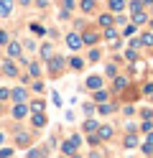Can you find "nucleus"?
I'll return each mask as SVG.
<instances>
[{"instance_id":"nucleus-1","label":"nucleus","mask_w":153,"mask_h":158,"mask_svg":"<svg viewBox=\"0 0 153 158\" xmlns=\"http://www.w3.org/2000/svg\"><path fill=\"white\" fill-rule=\"evenodd\" d=\"M66 46L71 48V51H79V48L84 46V41H82L79 33H69V36H66Z\"/></svg>"},{"instance_id":"nucleus-2","label":"nucleus","mask_w":153,"mask_h":158,"mask_svg":"<svg viewBox=\"0 0 153 158\" xmlns=\"http://www.w3.org/2000/svg\"><path fill=\"white\" fill-rule=\"evenodd\" d=\"M61 66H64V59H61V56H51V61H49L51 74H59V72H61Z\"/></svg>"},{"instance_id":"nucleus-3","label":"nucleus","mask_w":153,"mask_h":158,"mask_svg":"<svg viewBox=\"0 0 153 158\" xmlns=\"http://www.w3.org/2000/svg\"><path fill=\"white\" fill-rule=\"evenodd\" d=\"M87 87H89V89H95V92L102 89V77H97V74L89 77V79H87Z\"/></svg>"},{"instance_id":"nucleus-4","label":"nucleus","mask_w":153,"mask_h":158,"mask_svg":"<svg viewBox=\"0 0 153 158\" xmlns=\"http://www.w3.org/2000/svg\"><path fill=\"white\" fill-rule=\"evenodd\" d=\"M26 115H28V105L18 102V105L13 107V117H26Z\"/></svg>"},{"instance_id":"nucleus-5","label":"nucleus","mask_w":153,"mask_h":158,"mask_svg":"<svg viewBox=\"0 0 153 158\" xmlns=\"http://www.w3.org/2000/svg\"><path fill=\"white\" fill-rule=\"evenodd\" d=\"M125 87H128V79H125V77H115V82H112V89H115V92H122Z\"/></svg>"},{"instance_id":"nucleus-6","label":"nucleus","mask_w":153,"mask_h":158,"mask_svg":"<svg viewBox=\"0 0 153 158\" xmlns=\"http://www.w3.org/2000/svg\"><path fill=\"white\" fill-rule=\"evenodd\" d=\"M61 151H64L66 156H74V151H77V143H74V140H71V138H69V140H66L64 145H61Z\"/></svg>"},{"instance_id":"nucleus-7","label":"nucleus","mask_w":153,"mask_h":158,"mask_svg":"<svg viewBox=\"0 0 153 158\" xmlns=\"http://www.w3.org/2000/svg\"><path fill=\"white\" fill-rule=\"evenodd\" d=\"M100 140H107V138H112V127L110 125H100Z\"/></svg>"},{"instance_id":"nucleus-8","label":"nucleus","mask_w":153,"mask_h":158,"mask_svg":"<svg viewBox=\"0 0 153 158\" xmlns=\"http://www.w3.org/2000/svg\"><path fill=\"white\" fill-rule=\"evenodd\" d=\"M13 10V0H0V15H8Z\"/></svg>"},{"instance_id":"nucleus-9","label":"nucleus","mask_w":153,"mask_h":158,"mask_svg":"<svg viewBox=\"0 0 153 158\" xmlns=\"http://www.w3.org/2000/svg\"><path fill=\"white\" fill-rule=\"evenodd\" d=\"M69 66L74 69V72H82V69H84V61H82L79 56H74V59H69Z\"/></svg>"},{"instance_id":"nucleus-10","label":"nucleus","mask_w":153,"mask_h":158,"mask_svg":"<svg viewBox=\"0 0 153 158\" xmlns=\"http://www.w3.org/2000/svg\"><path fill=\"white\" fill-rule=\"evenodd\" d=\"M3 72H5L8 77H15V74H18V69H15L13 61H5V64H3Z\"/></svg>"},{"instance_id":"nucleus-11","label":"nucleus","mask_w":153,"mask_h":158,"mask_svg":"<svg viewBox=\"0 0 153 158\" xmlns=\"http://www.w3.org/2000/svg\"><path fill=\"white\" fill-rule=\"evenodd\" d=\"M122 8H125V0H110V10L112 13H120Z\"/></svg>"},{"instance_id":"nucleus-12","label":"nucleus","mask_w":153,"mask_h":158,"mask_svg":"<svg viewBox=\"0 0 153 158\" xmlns=\"http://www.w3.org/2000/svg\"><path fill=\"white\" fill-rule=\"evenodd\" d=\"M8 54H10V56H20V44L10 41V44H8Z\"/></svg>"},{"instance_id":"nucleus-13","label":"nucleus","mask_w":153,"mask_h":158,"mask_svg":"<svg viewBox=\"0 0 153 158\" xmlns=\"http://www.w3.org/2000/svg\"><path fill=\"white\" fill-rule=\"evenodd\" d=\"M100 26L112 28V15H110V13H102V15H100Z\"/></svg>"},{"instance_id":"nucleus-14","label":"nucleus","mask_w":153,"mask_h":158,"mask_svg":"<svg viewBox=\"0 0 153 158\" xmlns=\"http://www.w3.org/2000/svg\"><path fill=\"white\" fill-rule=\"evenodd\" d=\"M146 21H148V15L143 13V10H140V13H133V23H135V26H140V23H146Z\"/></svg>"},{"instance_id":"nucleus-15","label":"nucleus","mask_w":153,"mask_h":158,"mask_svg":"<svg viewBox=\"0 0 153 158\" xmlns=\"http://www.w3.org/2000/svg\"><path fill=\"white\" fill-rule=\"evenodd\" d=\"M10 97H13V100H26V89H23V87H18V89H13V92H10Z\"/></svg>"},{"instance_id":"nucleus-16","label":"nucleus","mask_w":153,"mask_h":158,"mask_svg":"<svg viewBox=\"0 0 153 158\" xmlns=\"http://www.w3.org/2000/svg\"><path fill=\"white\" fill-rule=\"evenodd\" d=\"M97 110H100V115H110L112 110H115V105H110V102H102V105L97 107Z\"/></svg>"},{"instance_id":"nucleus-17","label":"nucleus","mask_w":153,"mask_h":158,"mask_svg":"<svg viewBox=\"0 0 153 158\" xmlns=\"http://www.w3.org/2000/svg\"><path fill=\"white\" fill-rule=\"evenodd\" d=\"M33 125H36V127H44V125H46V117L41 115V112H33Z\"/></svg>"},{"instance_id":"nucleus-18","label":"nucleus","mask_w":153,"mask_h":158,"mask_svg":"<svg viewBox=\"0 0 153 158\" xmlns=\"http://www.w3.org/2000/svg\"><path fill=\"white\" fill-rule=\"evenodd\" d=\"M82 41H84V44H97L100 36L97 33H84V36H82Z\"/></svg>"},{"instance_id":"nucleus-19","label":"nucleus","mask_w":153,"mask_h":158,"mask_svg":"<svg viewBox=\"0 0 153 158\" xmlns=\"http://www.w3.org/2000/svg\"><path fill=\"white\" fill-rule=\"evenodd\" d=\"M41 56H44V59H51V56H54V48H51V44H44V48H41Z\"/></svg>"},{"instance_id":"nucleus-20","label":"nucleus","mask_w":153,"mask_h":158,"mask_svg":"<svg viewBox=\"0 0 153 158\" xmlns=\"http://www.w3.org/2000/svg\"><path fill=\"white\" fill-rule=\"evenodd\" d=\"M82 10L92 13V10H95V0H82Z\"/></svg>"},{"instance_id":"nucleus-21","label":"nucleus","mask_w":153,"mask_h":158,"mask_svg":"<svg viewBox=\"0 0 153 158\" xmlns=\"http://www.w3.org/2000/svg\"><path fill=\"white\" fill-rule=\"evenodd\" d=\"M31 31H33L36 36H44V33H46V28L41 26V23H31Z\"/></svg>"},{"instance_id":"nucleus-22","label":"nucleus","mask_w":153,"mask_h":158,"mask_svg":"<svg viewBox=\"0 0 153 158\" xmlns=\"http://www.w3.org/2000/svg\"><path fill=\"white\" fill-rule=\"evenodd\" d=\"M84 130H87V133H95V130H100V125H97L95 120H87V123H84Z\"/></svg>"},{"instance_id":"nucleus-23","label":"nucleus","mask_w":153,"mask_h":158,"mask_svg":"<svg viewBox=\"0 0 153 158\" xmlns=\"http://www.w3.org/2000/svg\"><path fill=\"white\" fill-rule=\"evenodd\" d=\"M95 100H97L100 105H102V102H107V92H105V89H97V92H95Z\"/></svg>"},{"instance_id":"nucleus-24","label":"nucleus","mask_w":153,"mask_h":158,"mask_svg":"<svg viewBox=\"0 0 153 158\" xmlns=\"http://www.w3.org/2000/svg\"><path fill=\"white\" fill-rule=\"evenodd\" d=\"M140 44L143 46H153V33H143L140 36Z\"/></svg>"},{"instance_id":"nucleus-25","label":"nucleus","mask_w":153,"mask_h":158,"mask_svg":"<svg viewBox=\"0 0 153 158\" xmlns=\"http://www.w3.org/2000/svg\"><path fill=\"white\" fill-rule=\"evenodd\" d=\"M125 59H128V61H135V59H138V48H128V51H125Z\"/></svg>"},{"instance_id":"nucleus-26","label":"nucleus","mask_w":153,"mask_h":158,"mask_svg":"<svg viewBox=\"0 0 153 158\" xmlns=\"http://www.w3.org/2000/svg\"><path fill=\"white\" fill-rule=\"evenodd\" d=\"M135 145H138V138L135 135H128L125 138V148H135Z\"/></svg>"},{"instance_id":"nucleus-27","label":"nucleus","mask_w":153,"mask_h":158,"mask_svg":"<svg viewBox=\"0 0 153 158\" xmlns=\"http://www.w3.org/2000/svg\"><path fill=\"white\" fill-rule=\"evenodd\" d=\"M140 8H143L140 0H133V3H130V10H133V13H140Z\"/></svg>"},{"instance_id":"nucleus-28","label":"nucleus","mask_w":153,"mask_h":158,"mask_svg":"<svg viewBox=\"0 0 153 158\" xmlns=\"http://www.w3.org/2000/svg\"><path fill=\"white\" fill-rule=\"evenodd\" d=\"M105 38H112V41H115V38H117V31H115V28H105Z\"/></svg>"},{"instance_id":"nucleus-29","label":"nucleus","mask_w":153,"mask_h":158,"mask_svg":"<svg viewBox=\"0 0 153 158\" xmlns=\"http://www.w3.org/2000/svg\"><path fill=\"white\" fill-rule=\"evenodd\" d=\"M82 110H84V115L89 117V115H95V105H92V102H87L84 107H82Z\"/></svg>"},{"instance_id":"nucleus-30","label":"nucleus","mask_w":153,"mask_h":158,"mask_svg":"<svg viewBox=\"0 0 153 158\" xmlns=\"http://www.w3.org/2000/svg\"><path fill=\"white\" fill-rule=\"evenodd\" d=\"M31 110H33V112H41V110H44V102H41V100H36L33 105H31Z\"/></svg>"},{"instance_id":"nucleus-31","label":"nucleus","mask_w":153,"mask_h":158,"mask_svg":"<svg viewBox=\"0 0 153 158\" xmlns=\"http://www.w3.org/2000/svg\"><path fill=\"white\" fill-rule=\"evenodd\" d=\"M140 130H143V133H151V130H153V123H151V120H146V123L140 125Z\"/></svg>"},{"instance_id":"nucleus-32","label":"nucleus","mask_w":153,"mask_h":158,"mask_svg":"<svg viewBox=\"0 0 153 158\" xmlns=\"http://www.w3.org/2000/svg\"><path fill=\"white\" fill-rule=\"evenodd\" d=\"M143 94H151V97H153V82H148V84H143Z\"/></svg>"},{"instance_id":"nucleus-33","label":"nucleus","mask_w":153,"mask_h":158,"mask_svg":"<svg viewBox=\"0 0 153 158\" xmlns=\"http://www.w3.org/2000/svg\"><path fill=\"white\" fill-rule=\"evenodd\" d=\"M8 97H10V89L8 87H0V100H8Z\"/></svg>"},{"instance_id":"nucleus-34","label":"nucleus","mask_w":153,"mask_h":158,"mask_svg":"<svg viewBox=\"0 0 153 158\" xmlns=\"http://www.w3.org/2000/svg\"><path fill=\"white\" fill-rule=\"evenodd\" d=\"M13 156V148H3V151H0V158H10Z\"/></svg>"},{"instance_id":"nucleus-35","label":"nucleus","mask_w":153,"mask_h":158,"mask_svg":"<svg viewBox=\"0 0 153 158\" xmlns=\"http://www.w3.org/2000/svg\"><path fill=\"white\" fill-rule=\"evenodd\" d=\"M122 33H125V36H133V33H135V23H130V26H125V31H122Z\"/></svg>"},{"instance_id":"nucleus-36","label":"nucleus","mask_w":153,"mask_h":158,"mask_svg":"<svg viewBox=\"0 0 153 158\" xmlns=\"http://www.w3.org/2000/svg\"><path fill=\"white\" fill-rule=\"evenodd\" d=\"M31 74L38 77V74H41V66H38V64H31Z\"/></svg>"},{"instance_id":"nucleus-37","label":"nucleus","mask_w":153,"mask_h":158,"mask_svg":"<svg viewBox=\"0 0 153 158\" xmlns=\"http://www.w3.org/2000/svg\"><path fill=\"white\" fill-rule=\"evenodd\" d=\"M105 72H107V74H110V77H115V74H117V69H115V64H110V66H107V69H105Z\"/></svg>"},{"instance_id":"nucleus-38","label":"nucleus","mask_w":153,"mask_h":158,"mask_svg":"<svg viewBox=\"0 0 153 158\" xmlns=\"http://www.w3.org/2000/svg\"><path fill=\"white\" fill-rule=\"evenodd\" d=\"M18 143H20V145H26V143H28V135H26V133H20V135H18Z\"/></svg>"},{"instance_id":"nucleus-39","label":"nucleus","mask_w":153,"mask_h":158,"mask_svg":"<svg viewBox=\"0 0 153 158\" xmlns=\"http://www.w3.org/2000/svg\"><path fill=\"white\" fill-rule=\"evenodd\" d=\"M5 44H8V33L0 31V46H5Z\"/></svg>"},{"instance_id":"nucleus-40","label":"nucleus","mask_w":153,"mask_h":158,"mask_svg":"<svg viewBox=\"0 0 153 158\" xmlns=\"http://www.w3.org/2000/svg\"><path fill=\"white\" fill-rule=\"evenodd\" d=\"M74 8V0H64V10H71Z\"/></svg>"},{"instance_id":"nucleus-41","label":"nucleus","mask_w":153,"mask_h":158,"mask_svg":"<svg viewBox=\"0 0 153 158\" xmlns=\"http://www.w3.org/2000/svg\"><path fill=\"white\" fill-rule=\"evenodd\" d=\"M36 8H49V0H36Z\"/></svg>"},{"instance_id":"nucleus-42","label":"nucleus","mask_w":153,"mask_h":158,"mask_svg":"<svg viewBox=\"0 0 153 158\" xmlns=\"http://www.w3.org/2000/svg\"><path fill=\"white\" fill-rule=\"evenodd\" d=\"M33 92H44V84H41V82H33Z\"/></svg>"},{"instance_id":"nucleus-43","label":"nucleus","mask_w":153,"mask_h":158,"mask_svg":"<svg viewBox=\"0 0 153 158\" xmlns=\"http://www.w3.org/2000/svg\"><path fill=\"white\" fill-rule=\"evenodd\" d=\"M18 3H20V5H28V3H31V0H18Z\"/></svg>"},{"instance_id":"nucleus-44","label":"nucleus","mask_w":153,"mask_h":158,"mask_svg":"<svg viewBox=\"0 0 153 158\" xmlns=\"http://www.w3.org/2000/svg\"><path fill=\"white\" fill-rule=\"evenodd\" d=\"M0 143H3V135H0Z\"/></svg>"},{"instance_id":"nucleus-45","label":"nucleus","mask_w":153,"mask_h":158,"mask_svg":"<svg viewBox=\"0 0 153 158\" xmlns=\"http://www.w3.org/2000/svg\"><path fill=\"white\" fill-rule=\"evenodd\" d=\"M71 158H79V156H71Z\"/></svg>"},{"instance_id":"nucleus-46","label":"nucleus","mask_w":153,"mask_h":158,"mask_svg":"<svg viewBox=\"0 0 153 158\" xmlns=\"http://www.w3.org/2000/svg\"><path fill=\"white\" fill-rule=\"evenodd\" d=\"M151 28H153V21H151Z\"/></svg>"},{"instance_id":"nucleus-47","label":"nucleus","mask_w":153,"mask_h":158,"mask_svg":"<svg viewBox=\"0 0 153 158\" xmlns=\"http://www.w3.org/2000/svg\"><path fill=\"white\" fill-rule=\"evenodd\" d=\"M151 100H153V97H151Z\"/></svg>"}]
</instances>
